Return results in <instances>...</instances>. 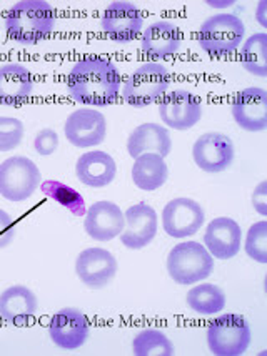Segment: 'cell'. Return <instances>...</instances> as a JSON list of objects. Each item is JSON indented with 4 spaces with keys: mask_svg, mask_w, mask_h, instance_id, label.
<instances>
[{
    "mask_svg": "<svg viewBox=\"0 0 267 356\" xmlns=\"http://www.w3.org/2000/svg\"><path fill=\"white\" fill-rule=\"evenodd\" d=\"M245 25L234 14L209 17L199 29V45L211 57H226L243 45Z\"/></svg>",
    "mask_w": 267,
    "mask_h": 356,
    "instance_id": "cell-5",
    "label": "cell"
},
{
    "mask_svg": "<svg viewBox=\"0 0 267 356\" xmlns=\"http://www.w3.org/2000/svg\"><path fill=\"white\" fill-rule=\"evenodd\" d=\"M121 72L112 62L87 57L75 63L67 79V92L75 102L92 107H107L121 93Z\"/></svg>",
    "mask_w": 267,
    "mask_h": 356,
    "instance_id": "cell-1",
    "label": "cell"
},
{
    "mask_svg": "<svg viewBox=\"0 0 267 356\" xmlns=\"http://www.w3.org/2000/svg\"><path fill=\"white\" fill-rule=\"evenodd\" d=\"M91 334L87 316L77 308H62L49 323V337L62 350H79Z\"/></svg>",
    "mask_w": 267,
    "mask_h": 356,
    "instance_id": "cell-14",
    "label": "cell"
},
{
    "mask_svg": "<svg viewBox=\"0 0 267 356\" xmlns=\"http://www.w3.org/2000/svg\"><path fill=\"white\" fill-rule=\"evenodd\" d=\"M169 178V168L164 156L159 154H142L134 159L132 181L144 192H155L165 185Z\"/></svg>",
    "mask_w": 267,
    "mask_h": 356,
    "instance_id": "cell-24",
    "label": "cell"
},
{
    "mask_svg": "<svg viewBox=\"0 0 267 356\" xmlns=\"http://www.w3.org/2000/svg\"><path fill=\"white\" fill-rule=\"evenodd\" d=\"M142 52L154 60L172 57L182 45V32L177 25L167 20L151 24L142 33Z\"/></svg>",
    "mask_w": 267,
    "mask_h": 356,
    "instance_id": "cell-21",
    "label": "cell"
},
{
    "mask_svg": "<svg viewBox=\"0 0 267 356\" xmlns=\"http://www.w3.org/2000/svg\"><path fill=\"white\" fill-rule=\"evenodd\" d=\"M124 230L121 236L122 245L129 250H142L158 235L159 220L155 210L147 203H135L124 211Z\"/></svg>",
    "mask_w": 267,
    "mask_h": 356,
    "instance_id": "cell-15",
    "label": "cell"
},
{
    "mask_svg": "<svg viewBox=\"0 0 267 356\" xmlns=\"http://www.w3.org/2000/svg\"><path fill=\"white\" fill-rule=\"evenodd\" d=\"M39 310L37 296L31 288L12 285L0 293V320L14 326H27Z\"/></svg>",
    "mask_w": 267,
    "mask_h": 356,
    "instance_id": "cell-19",
    "label": "cell"
},
{
    "mask_svg": "<svg viewBox=\"0 0 267 356\" xmlns=\"http://www.w3.org/2000/svg\"><path fill=\"white\" fill-rule=\"evenodd\" d=\"M75 175L80 184L91 188H104L110 185L117 175V163L107 152H86L75 163Z\"/></svg>",
    "mask_w": 267,
    "mask_h": 356,
    "instance_id": "cell-20",
    "label": "cell"
},
{
    "mask_svg": "<svg viewBox=\"0 0 267 356\" xmlns=\"http://www.w3.org/2000/svg\"><path fill=\"white\" fill-rule=\"evenodd\" d=\"M124 211L114 202L100 200L86 211L84 230L92 240L110 241L117 238L124 230Z\"/></svg>",
    "mask_w": 267,
    "mask_h": 356,
    "instance_id": "cell-17",
    "label": "cell"
},
{
    "mask_svg": "<svg viewBox=\"0 0 267 356\" xmlns=\"http://www.w3.org/2000/svg\"><path fill=\"white\" fill-rule=\"evenodd\" d=\"M169 86V70L159 62H147L125 79L122 86V99L135 108L149 107L165 95Z\"/></svg>",
    "mask_w": 267,
    "mask_h": 356,
    "instance_id": "cell-4",
    "label": "cell"
},
{
    "mask_svg": "<svg viewBox=\"0 0 267 356\" xmlns=\"http://www.w3.org/2000/svg\"><path fill=\"white\" fill-rule=\"evenodd\" d=\"M243 230L236 220L218 217L207 225L204 233V247L218 260H231L241 252Z\"/></svg>",
    "mask_w": 267,
    "mask_h": 356,
    "instance_id": "cell-18",
    "label": "cell"
},
{
    "mask_svg": "<svg viewBox=\"0 0 267 356\" xmlns=\"http://www.w3.org/2000/svg\"><path fill=\"white\" fill-rule=\"evenodd\" d=\"M42 173L27 156H10L0 163V195L8 202H24L37 192Z\"/></svg>",
    "mask_w": 267,
    "mask_h": 356,
    "instance_id": "cell-7",
    "label": "cell"
},
{
    "mask_svg": "<svg viewBox=\"0 0 267 356\" xmlns=\"http://www.w3.org/2000/svg\"><path fill=\"white\" fill-rule=\"evenodd\" d=\"M55 12L45 0H22L8 8L6 32L20 45H36L55 31Z\"/></svg>",
    "mask_w": 267,
    "mask_h": 356,
    "instance_id": "cell-2",
    "label": "cell"
},
{
    "mask_svg": "<svg viewBox=\"0 0 267 356\" xmlns=\"http://www.w3.org/2000/svg\"><path fill=\"white\" fill-rule=\"evenodd\" d=\"M33 148L42 156L52 155L59 148V135L52 129H44L33 138Z\"/></svg>",
    "mask_w": 267,
    "mask_h": 356,
    "instance_id": "cell-31",
    "label": "cell"
},
{
    "mask_svg": "<svg viewBox=\"0 0 267 356\" xmlns=\"http://www.w3.org/2000/svg\"><path fill=\"white\" fill-rule=\"evenodd\" d=\"M202 102L189 90H174L164 95L159 104V117L164 125L174 130H184L196 127L202 118Z\"/></svg>",
    "mask_w": 267,
    "mask_h": 356,
    "instance_id": "cell-10",
    "label": "cell"
},
{
    "mask_svg": "<svg viewBox=\"0 0 267 356\" xmlns=\"http://www.w3.org/2000/svg\"><path fill=\"white\" fill-rule=\"evenodd\" d=\"M207 346L215 356H241L251 345V326L241 315L227 313L215 318L207 328Z\"/></svg>",
    "mask_w": 267,
    "mask_h": 356,
    "instance_id": "cell-6",
    "label": "cell"
},
{
    "mask_svg": "<svg viewBox=\"0 0 267 356\" xmlns=\"http://www.w3.org/2000/svg\"><path fill=\"white\" fill-rule=\"evenodd\" d=\"M40 192L52 198L54 202H57L59 205H62L63 209L69 210L74 217H84L86 215L87 209L84 197L72 186L57 180H44L40 184Z\"/></svg>",
    "mask_w": 267,
    "mask_h": 356,
    "instance_id": "cell-27",
    "label": "cell"
},
{
    "mask_svg": "<svg viewBox=\"0 0 267 356\" xmlns=\"http://www.w3.org/2000/svg\"><path fill=\"white\" fill-rule=\"evenodd\" d=\"M32 72L20 63L0 67V104L17 107L29 100L33 92Z\"/></svg>",
    "mask_w": 267,
    "mask_h": 356,
    "instance_id": "cell-23",
    "label": "cell"
},
{
    "mask_svg": "<svg viewBox=\"0 0 267 356\" xmlns=\"http://www.w3.org/2000/svg\"><path fill=\"white\" fill-rule=\"evenodd\" d=\"M236 148L226 134L207 132L192 145V159L202 172H226L234 162Z\"/></svg>",
    "mask_w": 267,
    "mask_h": 356,
    "instance_id": "cell-11",
    "label": "cell"
},
{
    "mask_svg": "<svg viewBox=\"0 0 267 356\" xmlns=\"http://www.w3.org/2000/svg\"><path fill=\"white\" fill-rule=\"evenodd\" d=\"M206 222L202 205L192 198H174L162 210V228L172 238H188L196 235Z\"/></svg>",
    "mask_w": 267,
    "mask_h": 356,
    "instance_id": "cell-8",
    "label": "cell"
},
{
    "mask_svg": "<svg viewBox=\"0 0 267 356\" xmlns=\"http://www.w3.org/2000/svg\"><path fill=\"white\" fill-rule=\"evenodd\" d=\"M252 207L261 217H267V181H261L252 193Z\"/></svg>",
    "mask_w": 267,
    "mask_h": 356,
    "instance_id": "cell-33",
    "label": "cell"
},
{
    "mask_svg": "<svg viewBox=\"0 0 267 356\" xmlns=\"http://www.w3.org/2000/svg\"><path fill=\"white\" fill-rule=\"evenodd\" d=\"M245 253L249 258H252L257 264H267V222H261L251 225L245 236Z\"/></svg>",
    "mask_w": 267,
    "mask_h": 356,
    "instance_id": "cell-29",
    "label": "cell"
},
{
    "mask_svg": "<svg viewBox=\"0 0 267 356\" xmlns=\"http://www.w3.org/2000/svg\"><path fill=\"white\" fill-rule=\"evenodd\" d=\"M116 257L105 248H86L75 260V275L91 290H102L117 275Z\"/></svg>",
    "mask_w": 267,
    "mask_h": 356,
    "instance_id": "cell-12",
    "label": "cell"
},
{
    "mask_svg": "<svg viewBox=\"0 0 267 356\" xmlns=\"http://www.w3.org/2000/svg\"><path fill=\"white\" fill-rule=\"evenodd\" d=\"M266 7H267V3L264 2V0H262V2L259 3V7H257V10H256V17H257V20H259V24L262 25V27H267Z\"/></svg>",
    "mask_w": 267,
    "mask_h": 356,
    "instance_id": "cell-34",
    "label": "cell"
},
{
    "mask_svg": "<svg viewBox=\"0 0 267 356\" xmlns=\"http://www.w3.org/2000/svg\"><path fill=\"white\" fill-rule=\"evenodd\" d=\"M132 353L135 356H174L176 348L160 330H142L134 337Z\"/></svg>",
    "mask_w": 267,
    "mask_h": 356,
    "instance_id": "cell-28",
    "label": "cell"
},
{
    "mask_svg": "<svg viewBox=\"0 0 267 356\" xmlns=\"http://www.w3.org/2000/svg\"><path fill=\"white\" fill-rule=\"evenodd\" d=\"M144 17L132 2H117L109 3L100 19V27L105 35L116 44H129L139 37L142 31Z\"/></svg>",
    "mask_w": 267,
    "mask_h": 356,
    "instance_id": "cell-9",
    "label": "cell"
},
{
    "mask_svg": "<svg viewBox=\"0 0 267 356\" xmlns=\"http://www.w3.org/2000/svg\"><path fill=\"white\" fill-rule=\"evenodd\" d=\"M63 134L69 143L77 148L97 147L104 142L107 135V120L104 113L94 108L74 110L67 117Z\"/></svg>",
    "mask_w": 267,
    "mask_h": 356,
    "instance_id": "cell-13",
    "label": "cell"
},
{
    "mask_svg": "<svg viewBox=\"0 0 267 356\" xmlns=\"http://www.w3.org/2000/svg\"><path fill=\"white\" fill-rule=\"evenodd\" d=\"M232 118L247 132H264L267 129V92L259 87H247L232 100Z\"/></svg>",
    "mask_w": 267,
    "mask_h": 356,
    "instance_id": "cell-16",
    "label": "cell"
},
{
    "mask_svg": "<svg viewBox=\"0 0 267 356\" xmlns=\"http://www.w3.org/2000/svg\"><path fill=\"white\" fill-rule=\"evenodd\" d=\"M214 271V258L199 241L174 245L167 255V273L177 285H196Z\"/></svg>",
    "mask_w": 267,
    "mask_h": 356,
    "instance_id": "cell-3",
    "label": "cell"
},
{
    "mask_svg": "<svg viewBox=\"0 0 267 356\" xmlns=\"http://www.w3.org/2000/svg\"><path fill=\"white\" fill-rule=\"evenodd\" d=\"M25 127L19 118L0 117V152H10L20 145Z\"/></svg>",
    "mask_w": 267,
    "mask_h": 356,
    "instance_id": "cell-30",
    "label": "cell"
},
{
    "mask_svg": "<svg viewBox=\"0 0 267 356\" xmlns=\"http://www.w3.org/2000/svg\"><path fill=\"white\" fill-rule=\"evenodd\" d=\"M226 293L214 283H202L192 286L185 296V303L194 313L202 316H214L226 308Z\"/></svg>",
    "mask_w": 267,
    "mask_h": 356,
    "instance_id": "cell-25",
    "label": "cell"
},
{
    "mask_svg": "<svg viewBox=\"0 0 267 356\" xmlns=\"http://www.w3.org/2000/svg\"><path fill=\"white\" fill-rule=\"evenodd\" d=\"M17 227L10 215L6 210L0 209V250L8 247L15 238Z\"/></svg>",
    "mask_w": 267,
    "mask_h": 356,
    "instance_id": "cell-32",
    "label": "cell"
},
{
    "mask_svg": "<svg viewBox=\"0 0 267 356\" xmlns=\"http://www.w3.org/2000/svg\"><path fill=\"white\" fill-rule=\"evenodd\" d=\"M172 150V138L169 130L159 124H142L130 132L127 138V154L137 159L142 154H159L167 156Z\"/></svg>",
    "mask_w": 267,
    "mask_h": 356,
    "instance_id": "cell-22",
    "label": "cell"
},
{
    "mask_svg": "<svg viewBox=\"0 0 267 356\" xmlns=\"http://www.w3.org/2000/svg\"><path fill=\"white\" fill-rule=\"evenodd\" d=\"M241 63L249 74L267 77V33L257 32L241 47Z\"/></svg>",
    "mask_w": 267,
    "mask_h": 356,
    "instance_id": "cell-26",
    "label": "cell"
}]
</instances>
